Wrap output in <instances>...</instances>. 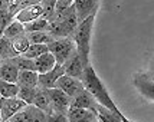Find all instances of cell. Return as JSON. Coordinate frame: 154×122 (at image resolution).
Masks as SVG:
<instances>
[{"instance_id":"cell-1","label":"cell","mask_w":154,"mask_h":122,"mask_svg":"<svg viewBox=\"0 0 154 122\" xmlns=\"http://www.w3.org/2000/svg\"><path fill=\"white\" fill-rule=\"evenodd\" d=\"M81 82H82V85H84V89L94 98L95 102H97L98 105L109 109L111 112H114L117 115H122V112H121L120 109H118V106L114 103L111 95L108 94L107 88H105V85H104L102 81L98 78V75L95 73L94 68H92L91 65H88V66L84 68V73H82V78H81Z\"/></svg>"},{"instance_id":"cell-2","label":"cell","mask_w":154,"mask_h":122,"mask_svg":"<svg viewBox=\"0 0 154 122\" xmlns=\"http://www.w3.org/2000/svg\"><path fill=\"white\" fill-rule=\"evenodd\" d=\"M95 14L88 16L87 19L78 23L75 27L74 33L71 34V39L75 43L76 55L81 58L82 63L88 66L89 65V52H91V37H92V29H94Z\"/></svg>"},{"instance_id":"cell-3","label":"cell","mask_w":154,"mask_h":122,"mask_svg":"<svg viewBox=\"0 0 154 122\" xmlns=\"http://www.w3.org/2000/svg\"><path fill=\"white\" fill-rule=\"evenodd\" d=\"M48 50H49V53L54 55L56 65H63L72 55L76 53L75 43L71 37L54 39L51 43H48Z\"/></svg>"},{"instance_id":"cell-4","label":"cell","mask_w":154,"mask_h":122,"mask_svg":"<svg viewBox=\"0 0 154 122\" xmlns=\"http://www.w3.org/2000/svg\"><path fill=\"white\" fill-rule=\"evenodd\" d=\"M133 82L137 91L146 99L153 102L154 99V82H153V73L151 72H138L133 76Z\"/></svg>"},{"instance_id":"cell-5","label":"cell","mask_w":154,"mask_h":122,"mask_svg":"<svg viewBox=\"0 0 154 122\" xmlns=\"http://www.w3.org/2000/svg\"><path fill=\"white\" fill-rule=\"evenodd\" d=\"M27 105L25 102L19 99L17 96L14 98H0V115L2 121H9L14 114L20 112L22 109H25Z\"/></svg>"},{"instance_id":"cell-6","label":"cell","mask_w":154,"mask_h":122,"mask_svg":"<svg viewBox=\"0 0 154 122\" xmlns=\"http://www.w3.org/2000/svg\"><path fill=\"white\" fill-rule=\"evenodd\" d=\"M55 88L60 89L65 95H68L72 99L84 91V85H82V82L79 79H75V78L68 76V75H62L55 83Z\"/></svg>"},{"instance_id":"cell-7","label":"cell","mask_w":154,"mask_h":122,"mask_svg":"<svg viewBox=\"0 0 154 122\" xmlns=\"http://www.w3.org/2000/svg\"><path fill=\"white\" fill-rule=\"evenodd\" d=\"M48 94H49V98H51L52 112H58V114L66 115V112L69 111V106H71V98L68 95H65L58 88L48 89Z\"/></svg>"},{"instance_id":"cell-8","label":"cell","mask_w":154,"mask_h":122,"mask_svg":"<svg viewBox=\"0 0 154 122\" xmlns=\"http://www.w3.org/2000/svg\"><path fill=\"white\" fill-rule=\"evenodd\" d=\"M43 13H45V6L40 1V3H36V4H32V6H27L25 9L19 10L14 14V20L25 25V23L35 20V19H40V17L43 19Z\"/></svg>"},{"instance_id":"cell-9","label":"cell","mask_w":154,"mask_h":122,"mask_svg":"<svg viewBox=\"0 0 154 122\" xmlns=\"http://www.w3.org/2000/svg\"><path fill=\"white\" fill-rule=\"evenodd\" d=\"M72 7H74L76 20L79 23L84 19H87L88 16L95 14L97 7H98V0H75Z\"/></svg>"},{"instance_id":"cell-10","label":"cell","mask_w":154,"mask_h":122,"mask_svg":"<svg viewBox=\"0 0 154 122\" xmlns=\"http://www.w3.org/2000/svg\"><path fill=\"white\" fill-rule=\"evenodd\" d=\"M62 75H65V68L63 65H56L54 69H51L46 73L38 75V86L43 89L55 88V83Z\"/></svg>"},{"instance_id":"cell-11","label":"cell","mask_w":154,"mask_h":122,"mask_svg":"<svg viewBox=\"0 0 154 122\" xmlns=\"http://www.w3.org/2000/svg\"><path fill=\"white\" fill-rule=\"evenodd\" d=\"M63 68H65V75L72 76V78H75V79H79L81 81L85 65L82 63L79 56H78L76 53H74L66 62H65V63H63Z\"/></svg>"},{"instance_id":"cell-12","label":"cell","mask_w":154,"mask_h":122,"mask_svg":"<svg viewBox=\"0 0 154 122\" xmlns=\"http://www.w3.org/2000/svg\"><path fill=\"white\" fill-rule=\"evenodd\" d=\"M68 122H95L97 115L94 111L89 109H81V108H69L66 112Z\"/></svg>"},{"instance_id":"cell-13","label":"cell","mask_w":154,"mask_h":122,"mask_svg":"<svg viewBox=\"0 0 154 122\" xmlns=\"http://www.w3.org/2000/svg\"><path fill=\"white\" fill-rule=\"evenodd\" d=\"M19 76V69L10 59H6L0 63V81L16 83Z\"/></svg>"},{"instance_id":"cell-14","label":"cell","mask_w":154,"mask_h":122,"mask_svg":"<svg viewBox=\"0 0 154 122\" xmlns=\"http://www.w3.org/2000/svg\"><path fill=\"white\" fill-rule=\"evenodd\" d=\"M33 105L35 108L43 111L46 115L52 114V106H51V98L48 94V89L39 88L36 86V94H35V99H33Z\"/></svg>"},{"instance_id":"cell-15","label":"cell","mask_w":154,"mask_h":122,"mask_svg":"<svg viewBox=\"0 0 154 122\" xmlns=\"http://www.w3.org/2000/svg\"><path fill=\"white\" fill-rule=\"evenodd\" d=\"M97 105H98V103L95 102L94 98L84 89L81 94H78L75 98L71 99V106H69V108H81V109H89V111H94Z\"/></svg>"},{"instance_id":"cell-16","label":"cell","mask_w":154,"mask_h":122,"mask_svg":"<svg viewBox=\"0 0 154 122\" xmlns=\"http://www.w3.org/2000/svg\"><path fill=\"white\" fill-rule=\"evenodd\" d=\"M33 62H35V72L38 75L46 73V72H49L51 69H54L56 66V61H55L54 55L49 53V52L40 55L39 58L33 59Z\"/></svg>"},{"instance_id":"cell-17","label":"cell","mask_w":154,"mask_h":122,"mask_svg":"<svg viewBox=\"0 0 154 122\" xmlns=\"http://www.w3.org/2000/svg\"><path fill=\"white\" fill-rule=\"evenodd\" d=\"M16 85L19 88H36L38 86V73L35 70H19Z\"/></svg>"},{"instance_id":"cell-18","label":"cell","mask_w":154,"mask_h":122,"mask_svg":"<svg viewBox=\"0 0 154 122\" xmlns=\"http://www.w3.org/2000/svg\"><path fill=\"white\" fill-rule=\"evenodd\" d=\"M97 119L100 122H121V116L122 115H117L114 112H111L109 109L104 108L101 105H97L94 109Z\"/></svg>"},{"instance_id":"cell-19","label":"cell","mask_w":154,"mask_h":122,"mask_svg":"<svg viewBox=\"0 0 154 122\" xmlns=\"http://www.w3.org/2000/svg\"><path fill=\"white\" fill-rule=\"evenodd\" d=\"M25 33V27L23 25L17 20H12L9 25H7L5 29H3V37H6V39H14V37H17L20 34Z\"/></svg>"},{"instance_id":"cell-20","label":"cell","mask_w":154,"mask_h":122,"mask_svg":"<svg viewBox=\"0 0 154 122\" xmlns=\"http://www.w3.org/2000/svg\"><path fill=\"white\" fill-rule=\"evenodd\" d=\"M19 55L14 52L13 46H12V40L6 39V37H0V59H13Z\"/></svg>"},{"instance_id":"cell-21","label":"cell","mask_w":154,"mask_h":122,"mask_svg":"<svg viewBox=\"0 0 154 122\" xmlns=\"http://www.w3.org/2000/svg\"><path fill=\"white\" fill-rule=\"evenodd\" d=\"M25 33H33V32H46L48 29V20L46 19H35V20L25 23Z\"/></svg>"},{"instance_id":"cell-22","label":"cell","mask_w":154,"mask_h":122,"mask_svg":"<svg viewBox=\"0 0 154 122\" xmlns=\"http://www.w3.org/2000/svg\"><path fill=\"white\" fill-rule=\"evenodd\" d=\"M48 45H38V43H30V46L27 48V50L22 56H25L27 59H36L40 55L48 53Z\"/></svg>"},{"instance_id":"cell-23","label":"cell","mask_w":154,"mask_h":122,"mask_svg":"<svg viewBox=\"0 0 154 122\" xmlns=\"http://www.w3.org/2000/svg\"><path fill=\"white\" fill-rule=\"evenodd\" d=\"M19 86L16 83L0 81V98H14L17 96Z\"/></svg>"},{"instance_id":"cell-24","label":"cell","mask_w":154,"mask_h":122,"mask_svg":"<svg viewBox=\"0 0 154 122\" xmlns=\"http://www.w3.org/2000/svg\"><path fill=\"white\" fill-rule=\"evenodd\" d=\"M12 46H13L14 52H16L17 55H23L27 50V48L30 46V42H29V39H27V36L20 34V36H17V37L12 39Z\"/></svg>"},{"instance_id":"cell-25","label":"cell","mask_w":154,"mask_h":122,"mask_svg":"<svg viewBox=\"0 0 154 122\" xmlns=\"http://www.w3.org/2000/svg\"><path fill=\"white\" fill-rule=\"evenodd\" d=\"M27 39L30 43H38V45H48L54 40V37L48 32H33V33H27Z\"/></svg>"},{"instance_id":"cell-26","label":"cell","mask_w":154,"mask_h":122,"mask_svg":"<svg viewBox=\"0 0 154 122\" xmlns=\"http://www.w3.org/2000/svg\"><path fill=\"white\" fill-rule=\"evenodd\" d=\"M10 61H12L14 65L17 66V69H19V70H35V62H33V59H27V58H25V56L19 55V56H16V58L10 59Z\"/></svg>"},{"instance_id":"cell-27","label":"cell","mask_w":154,"mask_h":122,"mask_svg":"<svg viewBox=\"0 0 154 122\" xmlns=\"http://www.w3.org/2000/svg\"><path fill=\"white\" fill-rule=\"evenodd\" d=\"M35 94H36V88H19L17 98L22 99L26 105H32L35 99Z\"/></svg>"},{"instance_id":"cell-28","label":"cell","mask_w":154,"mask_h":122,"mask_svg":"<svg viewBox=\"0 0 154 122\" xmlns=\"http://www.w3.org/2000/svg\"><path fill=\"white\" fill-rule=\"evenodd\" d=\"M27 111L30 115V122H48V115L40 111V109L35 108L33 105H27Z\"/></svg>"},{"instance_id":"cell-29","label":"cell","mask_w":154,"mask_h":122,"mask_svg":"<svg viewBox=\"0 0 154 122\" xmlns=\"http://www.w3.org/2000/svg\"><path fill=\"white\" fill-rule=\"evenodd\" d=\"M12 20H14V14L7 7L6 9H0V27L5 29Z\"/></svg>"},{"instance_id":"cell-30","label":"cell","mask_w":154,"mask_h":122,"mask_svg":"<svg viewBox=\"0 0 154 122\" xmlns=\"http://www.w3.org/2000/svg\"><path fill=\"white\" fill-rule=\"evenodd\" d=\"M9 122H30V115H29V111H27V106L25 109H22L20 112L14 114Z\"/></svg>"},{"instance_id":"cell-31","label":"cell","mask_w":154,"mask_h":122,"mask_svg":"<svg viewBox=\"0 0 154 122\" xmlns=\"http://www.w3.org/2000/svg\"><path fill=\"white\" fill-rule=\"evenodd\" d=\"M75 0H56V3H55V12H62V10H65L68 7H71L74 4Z\"/></svg>"},{"instance_id":"cell-32","label":"cell","mask_w":154,"mask_h":122,"mask_svg":"<svg viewBox=\"0 0 154 122\" xmlns=\"http://www.w3.org/2000/svg\"><path fill=\"white\" fill-rule=\"evenodd\" d=\"M48 122H68L66 115L63 114H58V112H52L48 115Z\"/></svg>"},{"instance_id":"cell-33","label":"cell","mask_w":154,"mask_h":122,"mask_svg":"<svg viewBox=\"0 0 154 122\" xmlns=\"http://www.w3.org/2000/svg\"><path fill=\"white\" fill-rule=\"evenodd\" d=\"M7 7V0H0V9H6Z\"/></svg>"},{"instance_id":"cell-34","label":"cell","mask_w":154,"mask_h":122,"mask_svg":"<svg viewBox=\"0 0 154 122\" xmlns=\"http://www.w3.org/2000/svg\"><path fill=\"white\" fill-rule=\"evenodd\" d=\"M121 122H134V121H131V119H128V118H125V116L122 115L121 116Z\"/></svg>"},{"instance_id":"cell-35","label":"cell","mask_w":154,"mask_h":122,"mask_svg":"<svg viewBox=\"0 0 154 122\" xmlns=\"http://www.w3.org/2000/svg\"><path fill=\"white\" fill-rule=\"evenodd\" d=\"M2 36H3V29L0 27V37H2Z\"/></svg>"},{"instance_id":"cell-36","label":"cell","mask_w":154,"mask_h":122,"mask_svg":"<svg viewBox=\"0 0 154 122\" xmlns=\"http://www.w3.org/2000/svg\"><path fill=\"white\" fill-rule=\"evenodd\" d=\"M2 122H9V121H2Z\"/></svg>"},{"instance_id":"cell-37","label":"cell","mask_w":154,"mask_h":122,"mask_svg":"<svg viewBox=\"0 0 154 122\" xmlns=\"http://www.w3.org/2000/svg\"><path fill=\"white\" fill-rule=\"evenodd\" d=\"M0 121H2V115H0Z\"/></svg>"},{"instance_id":"cell-38","label":"cell","mask_w":154,"mask_h":122,"mask_svg":"<svg viewBox=\"0 0 154 122\" xmlns=\"http://www.w3.org/2000/svg\"><path fill=\"white\" fill-rule=\"evenodd\" d=\"M0 63H2V59H0Z\"/></svg>"},{"instance_id":"cell-39","label":"cell","mask_w":154,"mask_h":122,"mask_svg":"<svg viewBox=\"0 0 154 122\" xmlns=\"http://www.w3.org/2000/svg\"><path fill=\"white\" fill-rule=\"evenodd\" d=\"M95 122H100V121H95Z\"/></svg>"},{"instance_id":"cell-40","label":"cell","mask_w":154,"mask_h":122,"mask_svg":"<svg viewBox=\"0 0 154 122\" xmlns=\"http://www.w3.org/2000/svg\"><path fill=\"white\" fill-rule=\"evenodd\" d=\"M0 122H2V121H0Z\"/></svg>"}]
</instances>
